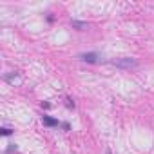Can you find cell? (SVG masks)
Listing matches in <instances>:
<instances>
[{"label": "cell", "mask_w": 154, "mask_h": 154, "mask_svg": "<svg viewBox=\"0 0 154 154\" xmlns=\"http://www.w3.org/2000/svg\"><path fill=\"white\" fill-rule=\"evenodd\" d=\"M4 80H6V82H9V84H15V82H18V78H17V72H13V74H6V76H4Z\"/></svg>", "instance_id": "obj_5"}, {"label": "cell", "mask_w": 154, "mask_h": 154, "mask_svg": "<svg viewBox=\"0 0 154 154\" xmlns=\"http://www.w3.org/2000/svg\"><path fill=\"white\" fill-rule=\"evenodd\" d=\"M65 102H67V103H65V105H67V107H69V109H74V102H72V100H71V98H67V100H65Z\"/></svg>", "instance_id": "obj_7"}, {"label": "cell", "mask_w": 154, "mask_h": 154, "mask_svg": "<svg viewBox=\"0 0 154 154\" xmlns=\"http://www.w3.org/2000/svg\"><path fill=\"white\" fill-rule=\"evenodd\" d=\"M78 58H80L82 62H87V63H98L100 58H102V54H98V53H84V54H80Z\"/></svg>", "instance_id": "obj_2"}, {"label": "cell", "mask_w": 154, "mask_h": 154, "mask_svg": "<svg viewBox=\"0 0 154 154\" xmlns=\"http://www.w3.org/2000/svg\"><path fill=\"white\" fill-rule=\"evenodd\" d=\"M8 152H17V145H15V143H11V145L8 147Z\"/></svg>", "instance_id": "obj_8"}, {"label": "cell", "mask_w": 154, "mask_h": 154, "mask_svg": "<svg viewBox=\"0 0 154 154\" xmlns=\"http://www.w3.org/2000/svg\"><path fill=\"white\" fill-rule=\"evenodd\" d=\"M111 63L120 67V69H134V67H138V60L136 58H116Z\"/></svg>", "instance_id": "obj_1"}, {"label": "cell", "mask_w": 154, "mask_h": 154, "mask_svg": "<svg viewBox=\"0 0 154 154\" xmlns=\"http://www.w3.org/2000/svg\"><path fill=\"white\" fill-rule=\"evenodd\" d=\"M62 129H63V131H71V125H69L67 122H63V123H62Z\"/></svg>", "instance_id": "obj_9"}, {"label": "cell", "mask_w": 154, "mask_h": 154, "mask_svg": "<svg viewBox=\"0 0 154 154\" xmlns=\"http://www.w3.org/2000/svg\"><path fill=\"white\" fill-rule=\"evenodd\" d=\"M0 131H2V136H9V134H13V131H11L9 127H2Z\"/></svg>", "instance_id": "obj_6"}, {"label": "cell", "mask_w": 154, "mask_h": 154, "mask_svg": "<svg viewBox=\"0 0 154 154\" xmlns=\"http://www.w3.org/2000/svg\"><path fill=\"white\" fill-rule=\"evenodd\" d=\"M71 26L74 27V29H78V31H85L89 26H87V22H80V20H71Z\"/></svg>", "instance_id": "obj_3"}, {"label": "cell", "mask_w": 154, "mask_h": 154, "mask_svg": "<svg viewBox=\"0 0 154 154\" xmlns=\"http://www.w3.org/2000/svg\"><path fill=\"white\" fill-rule=\"evenodd\" d=\"M107 154H111V150H107Z\"/></svg>", "instance_id": "obj_10"}, {"label": "cell", "mask_w": 154, "mask_h": 154, "mask_svg": "<svg viewBox=\"0 0 154 154\" xmlns=\"http://www.w3.org/2000/svg\"><path fill=\"white\" fill-rule=\"evenodd\" d=\"M42 122H44V125H47V127H56V125H58V120H54V118H51V116H42Z\"/></svg>", "instance_id": "obj_4"}]
</instances>
